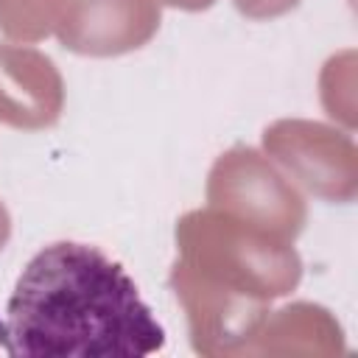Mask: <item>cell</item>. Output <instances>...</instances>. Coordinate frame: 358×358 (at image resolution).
Wrapping results in <instances>:
<instances>
[{"instance_id":"1","label":"cell","mask_w":358,"mask_h":358,"mask_svg":"<svg viewBox=\"0 0 358 358\" xmlns=\"http://www.w3.org/2000/svg\"><path fill=\"white\" fill-rule=\"evenodd\" d=\"M6 327L8 355L17 358H140L165 344L126 268L78 241L48 243L28 260Z\"/></svg>"},{"instance_id":"2","label":"cell","mask_w":358,"mask_h":358,"mask_svg":"<svg viewBox=\"0 0 358 358\" xmlns=\"http://www.w3.org/2000/svg\"><path fill=\"white\" fill-rule=\"evenodd\" d=\"M0 352H6L8 355V327H6V322L0 319Z\"/></svg>"}]
</instances>
